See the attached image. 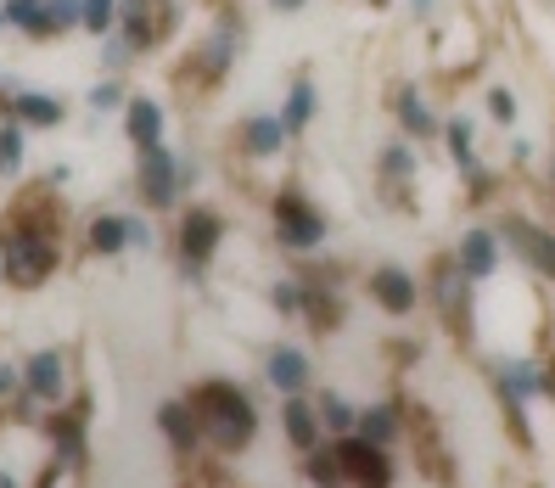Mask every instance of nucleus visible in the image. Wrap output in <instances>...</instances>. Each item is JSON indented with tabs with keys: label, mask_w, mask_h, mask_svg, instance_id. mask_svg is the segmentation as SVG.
Returning <instances> with one entry per match:
<instances>
[{
	"label": "nucleus",
	"mask_w": 555,
	"mask_h": 488,
	"mask_svg": "<svg viewBox=\"0 0 555 488\" xmlns=\"http://www.w3.org/2000/svg\"><path fill=\"white\" fill-rule=\"evenodd\" d=\"M197 410L208 416V427H214L219 444H247V438H253V404H247L242 393L208 388V393L197 399Z\"/></svg>",
	"instance_id": "1"
},
{
	"label": "nucleus",
	"mask_w": 555,
	"mask_h": 488,
	"mask_svg": "<svg viewBox=\"0 0 555 488\" xmlns=\"http://www.w3.org/2000/svg\"><path fill=\"white\" fill-rule=\"evenodd\" d=\"M51 264H57V253L40 242V236H23V242H12V253H6V270H12V281H45L51 275Z\"/></svg>",
	"instance_id": "2"
},
{
	"label": "nucleus",
	"mask_w": 555,
	"mask_h": 488,
	"mask_svg": "<svg viewBox=\"0 0 555 488\" xmlns=\"http://www.w3.org/2000/svg\"><path fill=\"white\" fill-rule=\"evenodd\" d=\"M337 466H348V472H354L365 488H387V460L376 455V449H370L365 438H354V444H342Z\"/></svg>",
	"instance_id": "3"
},
{
	"label": "nucleus",
	"mask_w": 555,
	"mask_h": 488,
	"mask_svg": "<svg viewBox=\"0 0 555 488\" xmlns=\"http://www.w3.org/2000/svg\"><path fill=\"white\" fill-rule=\"evenodd\" d=\"M281 242L286 247H314V242H320V219H314L298 197L281 202Z\"/></svg>",
	"instance_id": "4"
},
{
	"label": "nucleus",
	"mask_w": 555,
	"mask_h": 488,
	"mask_svg": "<svg viewBox=\"0 0 555 488\" xmlns=\"http://www.w3.org/2000/svg\"><path fill=\"white\" fill-rule=\"evenodd\" d=\"M141 186L152 202H169L174 197V158L163 146H146V163H141Z\"/></svg>",
	"instance_id": "5"
},
{
	"label": "nucleus",
	"mask_w": 555,
	"mask_h": 488,
	"mask_svg": "<svg viewBox=\"0 0 555 488\" xmlns=\"http://www.w3.org/2000/svg\"><path fill=\"white\" fill-rule=\"evenodd\" d=\"M29 388L40 393V399H57V393H62V354L45 348V354L29 359Z\"/></svg>",
	"instance_id": "6"
},
{
	"label": "nucleus",
	"mask_w": 555,
	"mask_h": 488,
	"mask_svg": "<svg viewBox=\"0 0 555 488\" xmlns=\"http://www.w3.org/2000/svg\"><path fill=\"white\" fill-rule=\"evenodd\" d=\"M270 382H275L281 393H298L303 382H309V365H303V354H292V348L270 354Z\"/></svg>",
	"instance_id": "7"
},
{
	"label": "nucleus",
	"mask_w": 555,
	"mask_h": 488,
	"mask_svg": "<svg viewBox=\"0 0 555 488\" xmlns=\"http://www.w3.org/2000/svg\"><path fill=\"white\" fill-rule=\"evenodd\" d=\"M214 242H219V219L214 214H191V219H185V253H191L197 264L214 253Z\"/></svg>",
	"instance_id": "8"
},
{
	"label": "nucleus",
	"mask_w": 555,
	"mask_h": 488,
	"mask_svg": "<svg viewBox=\"0 0 555 488\" xmlns=\"http://www.w3.org/2000/svg\"><path fill=\"white\" fill-rule=\"evenodd\" d=\"M376 298H382L387 309H399V315H404V309H410V303H415L410 275H404V270H382V275H376Z\"/></svg>",
	"instance_id": "9"
},
{
	"label": "nucleus",
	"mask_w": 555,
	"mask_h": 488,
	"mask_svg": "<svg viewBox=\"0 0 555 488\" xmlns=\"http://www.w3.org/2000/svg\"><path fill=\"white\" fill-rule=\"evenodd\" d=\"M460 270H466V275H488V270H494V236L471 230L466 247H460Z\"/></svg>",
	"instance_id": "10"
},
{
	"label": "nucleus",
	"mask_w": 555,
	"mask_h": 488,
	"mask_svg": "<svg viewBox=\"0 0 555 488\" xmlns=\"http://www.w3.org/2000/svg\"><path fill=\"white\" fill-rule=\"evenodd\" d=\"M157 130H163V113H157L152 101H135V107H129V135L141 146H157Z\"/></svg>",
	"instance_id": "11"
},
{
	"label": "nucleus",
	"mask_w": 555,
	"mask_h": 488,
	"mask_svg": "<svg viewBox=\"0 0 555 488\" xmlns=\"http://www.w3.org/2000/svg\"><path fill=\"white\" fill-rule=\"evenodd\" d=\"M17 113L23 118H34V124H57L62 118V107L51 96H17Z\"/></svg>",
	"instance_id": "12"
},
{
	"label": "nucleus",
	"mask_w": 555,
	"mask_h": 488,
	"mask_svg": "<svg viewBox=\"0 0 555 488\" xmlns=\"http://www.w3.org/2000/svg\"><path fill=\"white\" fill-rule=\"evenodd\" d=\"M286 432H292V444H303V449L314 444V416L303 404H286Z\"/></svg>",
	"instance_id": "13"
},
{
	"label": "nucleus",
	"mask_w": 555,
	"mask_h": 488,
	"mask_svg": "<svg viewBox=\"0 0 555 488\" xmlns=\"http://www.w3.org/2000/svg\"><path fill=\"white\" fill-rule=\"evenodd\" d=\"M152 17H157L152 0H135V6H129V34H135V40H152V34H157Z\"/></svg>",
	"instance_id": "14"
},
{
	"label": "nucleus",
	"mask_w": 555,
	"mask_h": 488,
	"mask_svg": "<svg viewBox=\"0 0 555 488\" xmlns=\"http://www.w3.org/2000/svg\"><path fill=\"white\" fill-rule=\"evenodd\" d=\"M247 146H253V152H275V146H281V124H275V118H258L253 130H247Z\"/></svg>",
	"instance_id": "15"
},
{
	"label": "nucleus",
	"mask_w": 555,
	"mask_h": 488,
	"mask_svg": "<svg viewBox=\"0 0 555 488\" xmlns=\"http://www.w3.org/2000/svg\"><path fill=\"white\" fill-rule=\"evenodd\" d=\"M124 236H129V225H124V219H101V225L90 230V242H96L101 253H113V247L124 242Z\"/></svg>",
	"instance_id": "16"
},
{
	"label": "nucleus",
	"mask_w": 555,
	"mask_h": 488,
	"mask_svg": "<svg viewBox=\"0 0 555 488\" xmlns=\"http://www.w3.org/2000/svg\"><path fill=\"white\" fill-rule=\"evenodd\" d=\"M0 169H6V174L23 169V135H17V130H0Z\"/></svg>",
	"instance_id": "17"
},
{
	"label": "nucleus",
	"mask_w": 555,
	"mask_h": 488,
	"mask_svg": "<svg viewBox=\"0 0 555 488\" xmlns=\"http://www.w3.org/2000/svg\"><path fill=\"white\" fill-rule=\"evenodd\" d=\"M12 23L17 29H45V6L40 0H12Z\"/></svg>",
	"instance_id": "18"
},
{
	"label": "nucleus",
	"mask_w": 555,
	"mask_h": 488,
	"mask_svg": "<svg viewBox=\"0 0 555 488\" xmlns=\"http://www.w3.org/2000/svg\"><path fill=\"white\" fill-rule=\"evenodd\" d=\"M404 124H410V130H432V113H427V101L415 96V90H404Z\"/></svg>",
	"instance_id": "19"
},
{
	"label": "nucleus",
	"mask_w": 555,
	"mask_h": 488,
	"mask_svg": "<svg viewBox=\"0 0 555 488\" xmlns=\"http://www.w3.org/2000/svg\"><path fill=\"white\" fill-rule=\"evenodd\" d=\"M359 432H365V444L387 438V432H393V410H370V416H359Z\"/></svg>",
	"instance_id": "20"
},
{
	"label": "nucleus",
	"mask_w": 555,
	"mask_h": 488,
	"mask_svg": "<svg viewBox=\"0 0 555 488\" xmlns=\"http://www.w3.org/2000/svg\"><path fill=\"white\" fill-rule=\"evenodd\" d=\"M309 107H314V90L298 85V90H292V107H286V124H292V130H298V124H309Z\"/></svg>",
	"instance_id": "21"
},
{
	"label": "nucleus",
	"mask_w": 555,
	"mask_h": 488,
	"mask_svg": "<svg viewBox=\"0 0 555 488\" xmlns=\"http://www.w3.org/2000/svg\"><path fill=\"white\" fill-rule=\"evenodd\" d=\"M73 17H79V0H51L45 6V29H68Z\"/></svg>",
	"instance_id": "22"
},
{
	"label": "nucleus",
	"mask_w": 555,
	"mask_h": 488,
	"mask_svg": "<svg viewBox=\"0 0 555 488\" xmlns=\"http://www.w3.org/2000/svg\"><path fill=\"white\" fill-rule=\"evenodd\" d=\"M85 23L90 29H107L113 23V0H85Z\"/></svg>",
	"instance_id": "23"
},
{
	"label": "nucleus",
	"mask_w": 555,
	"mask_h": 488,
	"mask_svg": "<svg viewBox=\"0 0 555 488\" xmlns=\"http://www.w3.org/2000/svg\"><path fill=\"white\" fill-rule=\"evenodd\" d=\"M163 421H169V432H174V438H180V444H185V438H191V416H185L180 404H169V410H163Z\"/></svg>",
	"instance_id": "24"
},
{
	"label": "nucleus",
	"mask_w": 555,
	"mask_h": 488,
	"mask_svg": "<svg viewBox=\"0 0 555 488\" xmlns=\"http://www.w3.org/2000/svg\"><path fill=\"white\" fill-rule=\"evenodd\" d=\"M449 146H455L460 163H471V130H466V124H449Z\"/></svg>",
	"instance_id": "25"
},
{
	"label": "nucleus",
	"mask_w": 555,
	"mask_h": 488,
	"mask_svg": "<svg viewBox=\"0 0 555 488\" xmlns=\"http://www.w3.org/2000/svg\"><path fill=\"white\" fill-rule=\"evenodd\" d=\"M309 477H314V483H331V477H337V460H331V455H314V460H309Z\"/></svg>",
	"instance_id": "26"
},
{
	"label": "nucleus",
	"mask_w": 555,
	"mask_h": 488,
	"mask_svg": "<svg viewBox=\"0 0 555 488\" xmlns=\"http://www.w3.org/2000/svg\"><path fill=\"white\" fill-rule=\"evenodd\" d=\"M505 388H511V393H539V376H533V371H511V376H505Z\"/></svg>",
	"instance_id": "27"
},
{
	"label": "nucleus",
	"mask_w": 555,
	"mask_h": 488,
	"mask_svg": "<svg viewBox=\"0 0 555 488\" xmlns=\"http://www.w3.org/2000/svg\"><path fill=\"white\" fill-rule=\"evenodd\" d=\"M494 113H499V118H511V113H516V101H511V90H494Z\"/></svg>",
	"instance_id": "28"
},
{
	"label": "nucleus",
	"mask_w": 555,
	"mask_h": 488,
	"mask_svg": "<svg viewBox=\"0 0 555 488\" xmlns=\"http://www.w3.org/2000/svg\"><path fill=\"white\" fill-rule=\"evenodd\" d=\"M326 421H331V427H337V432H342V427H348V410H342V404H337V399H331V404H326Z\"/></svg>",
	"instance_id": "29"
},
{
	"label": "nucleus",
	"mask_w": 555,
	"mask_h": 488,
	"mask_svg": "<svg viewBox=\"0 0 555 488\" xmlns=\"http://www.w3.org/2000/svg\"><path fill=\"white\" fill-rule=\"evenodd\" d=\"M0 393H12V371L6 365H0Z\"/></svg>",
	"instance_id": "30"
},
{
	"label": "nucleus",
	"mask_w": 555,
	"mask_h": 488,
	"mask_svg": "<svg viewBox=\"0 0 555 488\" xmlns=\"http://www.w3.org/2000/svg\"><path fill=\"white\" fill-rule=\"evenodd\" d=\"M275 6H303V0H275Z\"/></svg>",
	"instance_id": "31"
},
{
	"label": "nucleus",
	"mask_w": 555,
	"mask_h": 488,
	"mask_svg": "<svg viewBox=\"0 0 555 488\" xmlns=\"http://www.w3.org/2000/svg\"><path fill=\"white\" fill-rule=\"evenodd\" d=\"M0 488H17V483H12V477H0Z\"/></svg>",
	"instance_id": "32"
}]
</instances>
